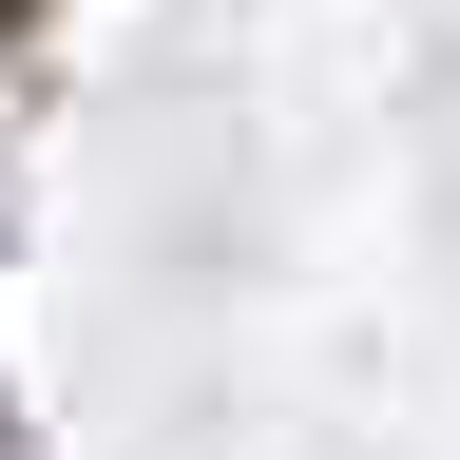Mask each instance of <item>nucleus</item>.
<instances>
[{"mask_svg":"<svg viewBox=\"0 0 460 460\" xmlns=\"http://www.w3.org/2000/svg\"><path fill=\"white\" fill-rule=\"evenodd\" d=\"M0 20H20V0H0Z\"/></svg>","mask_w":460,"mask_h":460,"instance_id":"1","label":"nucleus"}]
</instances>
